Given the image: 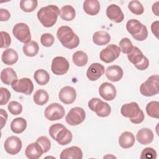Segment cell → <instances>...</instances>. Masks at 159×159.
Listing matches in <instances>:
<instances>
[{
	"label": "cell",
	"instance_id": "1",
	"mask_svg": "<svg viewBox=\"0 0 159 159\" xmlns=\"http://www.w3.org/2000/svg\"><path fill=\"white\" fill-rule=\"evenodd\" d=\"M57 37L61 45L68 49L75 48L80 44L78 36L67 25L61 26L58 29Z\"/></svg>",
	"mask_w": 159,
	"mask_h": 159
},
{
	"label": "cell",
	"instance_id": "2",
	"mask_svg": "<svg viewBox=\"0 0 159 159\" xmlns=\"http://www.w3.org/2000/svg\"><path fill=\"white\" fill-rule=\"evenodd\" d=\"M60 9L55 5H48L42 7L37 14V18L45 27H51L57 22L60 15Z\"/></svg>",
	"mask_w": 159,
	"mask_h": 159
},
{
	"label": "cell",
	"instance_id": "3",
	"mask_svg": "<svg viewBox=\"0 0 159 159\" xmlns=\"http://www.w3.org/2000/svg\"><path fill=\"white\" fill-rule=\"evenodd\" d=\"M48 133L50 137L61 145L70 143L73 139L71 132L60 123L52 125L49 128Z\"/></svg>",
	"mask_w": 159,
	"mask_h": 159
},
{
	"label": "cell",
	"instance_id": "4",
	"mask_svg": "<svg viewBox=\"0 0 159 159\" xmlns=\"http://www.w3.org/2000/svg\"><path fill=\"white\" fill-rule=\"evenodd\" d=\"M126 29L132 37L138 41H143L148 37V30L145 25L137 19H130L126 24Z\"/></svg>",
	"mask_w": 159,
	"mask_h": 159
},
{
	"label": "cell",
	"instance_id": "5",
	"mask_svg": "<svg viewBox=\"0 0 159 159\" xmlns=\"http://www.w3.org/2000/svg\"><path fill=\"white\" fill-rule=\"evenodd\" d=\"M129 60L139 70H145L149 66L148 58L143 55L142 51L135 46L133 47L132 51L127 54Z\"/></svg>",
	"mask_w": 159,
	"mask_h": 159
},
{
	"label": "cell",
	"instance_id": "6",
	"mask_svg": "<svg viewBox=\"0 0 159 159\" xmlns=\"http://www.w3.org/2000/svg\"><path fill=\"white\" fill-rule=\"evenodd\" d=\"M159 76L158 75L150 76L140 86V93L147 97L152 96L159 93Z\"/></svg>",
	"mask_w": 159,
	"mask_h": 159
},
{
	"label": "cell",
	"instance_id": "7",
	"mask_svg": "<svg viewBox=\"0 0 159 159\" xmlns=\"http://www.w3.org/2000/svg\"><path fill=\"white\" fill-rule=\"evenodd\" d=\"M88 107L101 117H107L111 114V108L109 104L98 98H93L88 102Z\"/></svg>",
	"mask_w": 159,
	"mask_h": 159
},
{
	"label": "cell",
	"instance_id": "8",
	"mask_svg": "<svg viewBox=\"0 0 159 159\" xmlns=\"http://www.w3.org/2000/svg\"><path fill=\"white\" fill-rule=\"evenodd\" d=\"M86 117L84 110L80 107L71 108L65 117L66 122L70 125H78L82 123Z\"/></svg>",
	"mask_w": 159,
	"mask_h": 159
},
{
	"label": "cell",
	"instance_id": "9",
	"mask_svg": "<svg viewBox=\"0 0 159 159\" xmlns=\"http://www.w3.org/2000/svg\"><path fill=\"white\" fill-rule=\"evenodd\" d=\"M12 33L14 36L22 43H28L30 42L31 34L29 26L23 22L16 24L13 29Z\"/></svg>",
	"mask_w": 159,
	"mask_h": 159
},
{
	"label": "cell",
	"instance_id": "10",
	"mask_svg": "<svg viewBox=\"0 0 159 159\" xmlns=\"http://www.w3.org/2000/svg\"><path fill=\"white\" fill-rule=\"evenodd\" d=\"M120 48L114 44H109L105 48L102 49L99 54L101 61L106 63L113 62L120 55Z\"/></svg>",
	"mask_w": 159,
	"mask_h": 159
},
{
	"label": "cell",
	"instance_id": "11",
	"mask_svg": "<svg viewBox=\"0 0 159 159\" xmlns=\"http://www.w3.org/2000/svg\"><path fill=\"white\" fill-rule=\"evenodd\" d=\"M63 107L58 103H52L45 109L44 115L47 119L54 121L62 119L65 116Z\"/></svg>",
	"mask_w": 159,
	"mask_h": 159
},
{
	"label": "cell",
	"instance_id": "12",
	"mask_svg": "<svg viewBox=\"0 0 159 159\" xmlns=\"http://www.w3.org/2000/svg\"><path fill=\"white\" fill-rule=\"evenodd\" d=\"M11 87L15 91L26 95L31 94L34 90L33 83L32 80L28 78H23L15 80L12 83Z\"/></svg>",
	"mask_w": 159,
	"mask_h": 159
},
{
	"label": "cell",
	"instance_id": "13",
	"mask_svg": "<svg viewBox=\"0 0 159 159\" xmlns=\"http://www.w3.org/2000/svg\"><path fill=\"white\" fill-rule=\"evenodd\" d=\"M69 68V62L65 57H56L52 60L51 70L56 75H65L68 72Z\"/></svg>",
	"mask_w": 159,
	"mask_h": 159
},
{
	"label": "cell",
	"instance_id": "14",
	"mask_svg": "<svg viewBox=\"0 0 159 159\" xmlns=\"http://www.w3.org/2000/svg\"><path fill=\"white\" fill-rule=\"evenodd\" d=\"M22 146L21 140L17 136H10L4 142V147L5 151L12 155L17 154L21 150Z\"/></svg>",
	"mask_w": 159,
	"mask_h": 159
},
{
	"label": "cell",
	"instance_id": "15",
	"mask_svg": "<svg viewBox=\"0 0 159 159\" xmlns=\"http://www.w3.org/2000/svg\"><path fill=\"white\" fill-rule=\"evenodd\" d=\"M58 98L59 99L65 104H72L76 98V90L71 86H65L60 89Z\"/></svg>",
	"mask_w": 159,
	"mask_h": 159
},
{
	"label": "cell",
	"instance_id": "16",
	"mask_svg": "<svg viewBox=\"0 0 159 159\" xmlns=\"http://www.w3.org/2000/svg\"><path fill=\"white\" fill-rule=\"evenodd\" d=\"M99 93L104 100L112 101L116 98L117 91L116 87L112 84L104 82L99 86Z\"/></svg>",
	"mask_w": 159,
	"mask_h": 159
},
{
	"label": "cell",
	"instance_id": "17",
	"mask_svg": "<svg viewBox=\"0 0 159 159\" xmlns=\"http://www.w3.org/2000/svg\"><path fill=\"white\" fill-rule=\"evenodd\" d=\"M141 109L136 102H131L124 104L120 109V113L122 116L128 117L129 119L135 118L140 112Z\"/></svg>",
	"mask_w": 159,
	"mask_h": 159
},
{
	"label": "cell",
	"instance_id": "18",
	"mask_svg": "<svg viewBox=\"0 0 159 159\" xmlns=\"http://www.w3.org/2000/svg\"><path fill=\"white\" fill-rule=\"evenodd\" d=\"M106 14L109 20L115 23H120L124 19V15L120 7L116 4L109 5L107 7Z\"/></svg>",
	"mask_w": 159,
	"mask_h": 159
},
{
	"label": "cell",
	"instance_id": "19",
	"mask_svg": "<svg viewBox=\"0 0 159 159\" xmlns=\"http://www.w3.org/2000/svg\"><path fill=\"white\" fill-rule=\"evenodd\" d=\"M104 73V66L99 63H93L89 65L86 71L88 78L92 81L98 80Z\"/></svg>",
	"mask_w": 159,
	"mask_h": 159
},
{
	"label": "cell",
	"instance_id": "20",
	"mask_svg": "<svg viewBox=\"0 0 159 159\" xmlns=\"http://www.w3.org/2000/svg\"><path fill=\"white\" fill-rule=\"evenodd\" d=\"M61 159H81L83 152L81 149L76 146H72L64 149L60 153Z\"/></svg>",
	"mask_w": 159,
	"mask_h": 159
},
{
	"label": "cell",
	"instance_id": "21",
	"mask_svg": "<svg viewBox=\"0 0 159 159\" xmlns=\"http://www.w3.org/2000/svg\"><path fill=\"white\" fill-rule=\"evenodd\" d=\"M123 70L118 65H112L106 70V76L107 78L112 82H117L120 81L123 76Z\"/></svg>",
	"mask_w": 159,
	"mask_h": 159
},
{
	"label": "cell",
	"instance_id": "22",
	"mask_svg": "<svg viewBox=\"0 0 159 159\" xmlns=\"http://www.w3.org/2000/svg\"><path fill=\"white\" fill-rule=\"evenodd\" d=\"M44 153L42 147L36 142L29 144L25 150V155L29 159H38Z\"/></svg>",
	"mask_w": 159,
	"mask_h": 159
},
{
	"label": "cell",
	"instance_id": "23",
	"mask_svg": "<svg viewBox=\"0 0 159 159\" xmlns=\"http://www.w3.org/2000/svg\"><path fill=\"white\" fill-rule=\"evenodd\" d=\"M154 135L152 130L148 128L140 129L136 134V139L142 145H148L152 142Z\"/></svg>",
	"mask_w": 159,
	"mask_h": 159
},
{
	"label": "cell",
	"instance_id": "24",
	"mask_svg": "<svg viewBox=\"0 0 159 159\" xmlns=\"http://www.w3.org/2000/svg\"><path fill=\"white\" fill-rule=\"evenodd\" d=\"M135 139L134 135L128 131L122 132L119 138V145L123 148H129L132 147L135 143Z\"/></svg>",
	"mask_w": 159,
	"mask_h": 159
},
{
	"label": "cell",
	"instance_id": "25",
	"mask_svg": "<svg viewBox=\"0 0 159 159\" xmlns=\"http://www.w3.org/2000/svg\"><path fill=\"white\" fill-rule=\"evenodd\" d=\"M18 54L16 50L12 48L5 50L1 56L2 61L7 65H12L18 60Z\"/></svg>",
	"mask_w": 159,
	"mask_h": 159
},
{
	"label": "cell",
	"instance_id": "26",
	"mask_svg": "<svg viewBox=\"0 0 159 159\" xmlns=\"http://www.w3.org/2000/svg\"><path fill=\"white\" fill-rule=\"evenodd\" d=\"M83 9L89 16H95L100 11V3L98 0H86L83 2Z\"/></svg>",
	"mask_w": 159,
	"mask_h": 159
},
{
	"label": "cell",
	"instance_id": "27",
	"mask_svg": "<svg viewBox=\"0 0 159 159\" xmlns=\"http://www.w3.org/2000/svg\"><path fill=\"white\" fill-rule=\"evenodd\" d=\"M1 81L7 85H11L13 81L17 80V75L12 68H6L1 72Z\"/></svg>",
	"mask_w": 159,
	"mask_h": 159
},
{
	"label": "cell",
	"instance_id": "28",
	"mask_svg": "<svg viewBox=\"0 0 159 159\" xmlns=\"http://www.w3.org/2000/svg\"><path fill=\"white\" fill-rule=\"evenodd\" d=\"M93 41L97 45H104L111 41V36L106 31H97L93 34Z\"/></svg>",
	"mask_w": 159,
	"mask_h": 159
},
{
	"label": "cell",
	"instance_id": "29",
	"mask_svg": "<svg viewBox=\"0 0 159 159\" xmlns=\"http://www.w3.org/2000/svg\"><path fill=\"white\" fill-rule=\"evenodd\" d=\"M26 127L27 121L23 117H17L11 123V129L15 134L22 133Z\"/></svg>",
	"mask_w": 159,
	"mask_h": 159
},
{
	"label": "cell",
	"instance_id": "30",
	"mask_svg": "<svg viewBox=\"0 0 159 159\" xmlns=\"http://www.w3.org/2000/svg\"><path fill=\"white\" fill-rule=\"evenodd\" d=\"M60 16L61 19L64 20L71 21L73 20L76 16L75 9L70 5H65L61 8Z\"/></svg>",
	"mask_w": 159,
	"mask_h": 159
},
{
	"label": "cell",
	"instance_id": "31",
	"mask_svg": "<svg viewBox=\"0 0 159 159\" xmlns=\"http://www.w3.org/2000/svg\"><path fill=\"white\" fill-rule=\"evenodd\" d=\"M24 53L27 57H32L35 56L39 50V47L35 41H30L24 45L22 47Z\"/></svg>",
	"mask_w": 159,
	"mask_h": 159
},
{
	"label": "cell",
	"instance_id": "32",
	"mask_svg": "<svg viewBox=\"0 0 159 159\" xmlns=\"http://www.w3.org/2000/svg\"><path fill=\"white\" fill-rule=\"evenodd\" d=\"M34 78L37 84L40 85H45L49 82L50 75L46 70L39 69L35 71Z\"/></svg>",
	"mask_w": 159,
	"mask_h": 159
},
{
	"label": "cell",
	"instance_id": "33",
	"mask_svg": "<svg viewBox=\"0 0 159 159\" xmlns=\"http://www.w3.org/2000/svg\"><path fill=\"white\" fill-rule=\"evenodd\" d=\"M73 62L77 66H85L88 61V57L87 54L83 51H77L74 53L72 57Z\"/></svg>",
	"mask_w": 159,
	"mask_h": 159
},
{
	"label": "cell",
	"instance_id": "34",
	"mask_svg": "<svg viewBox=\"0 0 159 159\" xmlns=\"http://www.w3.org/2000/svg\"><path fill=\"white\" fill-rule=\"evenodd\" d=\"M49 96L48 93L44 89H40L35 91L33 96L34 102L39 106H43L48 101Z\"/></svg>",
	"mask_w": 159,
	"mask_h": 159
},
{
	"label": "cell",
	"instance_id": "35",
	"mask_svg": "<svg viewBox=\"0 0 159 159\" xmlns=\"http://www.w3.org/2000/svg\"><path fill=\"white\" fill-rule=\"evenodd\" d=\"M146 111L147 114L155 119L159 118V102L157 101H151L146 106Z\"/></svg>",
	"mask_w": 159,
	"mask_h": 159
},
{
	"label": "cell",
	"instance_id": "36",
	"mask_svg": "<svg viewBox=\"0 0 159 159\" xmlns=\"http://www.w3.org/2000/svg\"><path fill=\"white\" fill-rule=\"evenodd\" d=\"M38 6V1L36 0H21L20 1V9L25 12L34 11Z\"/></svg>",
	"mask_w": 159,
	"mask_h": 159
},
{
	"label": "cell",
	"instance_id": "37",
	"mask_svg": "<svg viewBox=\"0 0 159 159\" xmlns=\"http://www.w3.org/2000/svg\"><path fill=\"white\" fill-rule=\"evenodd\" d=\"M128 8L135 15H141L144 12L143 5L137 0L130 1L128 4Z\"/></svg>",
	"mask_w": 159,
	"mask_h": 159
},
{
	"label": "cell",
	"instance_id": "38",
	"mask_svg": "<svg viewBox=\"0 0 159 159\" xmlns=\"http://www.w3.org/2000/svg\"><path fill=\"white\" fill-rule=\"evenodd\" d=\"M119 45L120 52L125 54L129 53L132 51L134 47L131 40L127 37H124L119 42Z\"/></svg>",
	"mask_w": 159,
	"mask_h": 159
},
{
	"label": "cell",
	"instance_id": "39",
	"mask_svg": "<svg viewBox=\"0 0 159 159\" xmlns=\"http://www.w3.org/2000/svg\"><path fill=\"white\" fill-rule=\"evenodd\" d=\"M7 108L10 113L12 115H19L22 111V106L15 101H11L7 106Z\"/></svg>",
	"mask_w": 159,
	"mask_h": 159
},
{
	"label": "cell",
	"instance_id": "40",
	"mask_svg": "<svg viewBox=\"0 0 159 159\" xmlns=\"http://www.w3.org/2000/svg\"><path fill=\"white\" fill-rule=\"evenodd\" d=\"M140 159H155L157 158V152L151 147L144 148L140 155Z\"/></svg>",
	"mask_w": 159,
	"mask_h": 159
},
{
	"label": "cell",
	"instance_id": "41",
	"mask_svg": "<svg viewBox=\"0 0 159 159\" xmlns=\"http://www.w3.org/2000/svg\"><path fill=\"white\" fill-rule=\"evenodd\" d=\"M54 37L50 33L43 34L40 37V42L42 45L46 47H51L54 43Z\"/></svg>",
	"mask_w": 159,
	"mask_h": 159
},
{
	"label": "cell",
	"instance_id": "42",
	"mask_svg": "<svg viewBox=\"0 0 159 159\" xmlns=\"http://www.w3.org/2000/svg\"><path fill=\"white\" fill-rule=\"evenodd\" d=\"M36 142L42 147L44 153L47 152L50 149L51 142L47 137L40 136L37 139Z\"/></svg>",
	"mask_w": 159,
	"mask_h": 159
},
{
	"label": "cell",
	"instance_id": "43",
	"mask_svg": "<svg viewBox=\"0 0 159 159\" xmlns=\"http://www.w3.org/2000/svg\"><path fill=\"white\" fill-rule=\"evenodd\" d=\"M0 96H1V105L3 106L6 104L11 98V93L5 88L1 87L0 88Z\"/></svg>",
	"mask_w": 159,
	"mask_h": 159
},
{
	"label": "cell",
	"instance_id": "44",
	"mask_svg": "<svg viewBox=\"0 0 159 159\" xmlns=\"http://www.w3.org/2000/svg\"><path fill=\"white\" fill-rule=\"evenodd\" d=\"M1 48H5L9 47L11 43V39L9 34L6 32L1 31Z\"/></svg>",
	"mask_w": 159,
	"mask_h": 159
},
{
	"label": "cell",
	"instance_id": "45",
	"mask_svg": "<svg viewBox=\"0 0 159 159\" xmlns=\"http://www.w3.org/2000/svg\"><path fill=\"white\" fill-rule=\"evenodd\" d=\"M11 17V14L8 10L6 9H0V20L1 21H6L9 20Z\"/></svg>",
	"mask_w": 159,
	"mask_h": 159
},
{
	"label": "cell",
	"instance_id": "46",
	"mask_svg": "<svg viewBox=\"0 0 159 159\" xmlns=\"http://www.w3.org/2000/svg\"><path fill=\"white\" fill-rule=\"evenodd\" d=\"M144 118H145V116H144V114L143 112V111L141 110L140 114L134 119H130V122L134 123V124H140L141 122H143V120H144Z\"/></svg>",
	"mask_w": 159,
	"mask_h": 159
},
{
	"label": "cell",
	"instance_id": "47",
	"mask_svg": "<svg viewBox=\"0 0 159 159\" xmlns=\"http://www.w3.org/2000/svg\"><path fill=\"white\" fill-rule=\"evenodd\" d=\"M158 24L159 22L158 20H156L153 22L151 25L152 32L157 39L158 38Z\"/></svg>",
	"mask_w": 159,
	"mask_h": 159
},
{
	"label": "cell",
	"instance_id": "48",
	"mask_svg": "<svg viewBox=\"0 0 159 159\" xmlns=\"http://www.w3.org/2000/svg\"><path fill=\"white\" fill-rule=\"evenodd\" d=\"M0 112H1V129L3 128L4 125L6 124L7 119V112L2 109H0Z\"/></svg>",
	"mask_w": 159,
	"mask_h": 159
},
{
	"label": "cell",
	"instance_id": "49",
	"mask_svg": "<svg viewBox=\"0 0 159 159\" xmlns=\"http://www.w3.org/2000/svg\"><path fill=\"white\" fill-rule=\"evenodd\" d=\"M158 4H159V2L157 1L152 6V11H153V12L157 16H159V14H158Z\"/></svg>",
	"mask_w": 159,
	"mask_h": 159
}]
</instances>
